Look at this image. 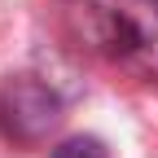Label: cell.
<instances>
[{"label":"cell","instance_id":"cell-1","mask_svg":"<svg viewBox=\"0 0 158 158\" xmlns=\"http://www.w3.org/2000/svg\"><path fill=\"white\" fill-rule=\"evenodd\" d=\"M53 5L75 48L141 84H158V0H53Z\"/></svg>","mask_w":158,"mask_h":158},{"label":"cell","instance_id":"cell-2","mask_svg":"<svg viewBox=\"0 0 158 158\" xmlns=\"http://www.w3.org/2000/svg\"><path fill=\"white\" fill-rule=\"evenodd\" d=\"M62 123V97L35 75L0 79V136L13 145H40Z\"/></svg>","mask_w":158,"mask_h":158},{"label":"cell","instance_id":"cell-3","mask_svg":"<svg viewBox=\"0 0 158 158\" xmlns=\"http://www.w3.org/2000/svg\"><path fill=\"white\" fill-rule=\"evenodd\" d=\"M53 158H110V154L97 136H70V141H62L53 149Z\"/></svg>","mask_w":158,"mask_h":158}]
</instances>
